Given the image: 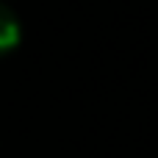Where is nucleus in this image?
Instances as JSON below:
<instances>
[{
  "label": "nucleus",
  "mask_w": 158,
  "mask_h": 158,
  "mask_svg": "<svg viewBox=\"0 0 158 158\" xmlns=\"http://www.w3.org/2000/svg\"><path fill=\"white\" fill-rule=\"evenodd\" d=\"M19 33H22V28H19L17 14L0 0V56L11 53L19 44Z\"/></svg>",
  "instance_id": "1"
}]
</instances>
